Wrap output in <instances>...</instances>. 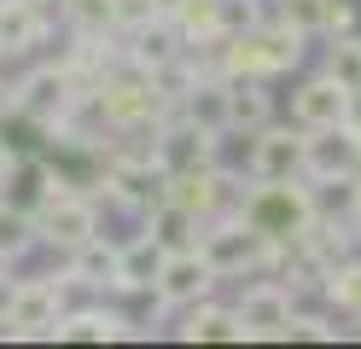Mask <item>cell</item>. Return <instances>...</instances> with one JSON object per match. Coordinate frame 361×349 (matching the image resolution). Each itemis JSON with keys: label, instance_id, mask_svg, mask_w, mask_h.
I'll return each instance as SVG.
<instances>
[{"label": "cell", "instance_id": "obj_1", "mask_svg": "<svg viewBox=\"0 0 361 349\" xmlns=\"http://www.w3.org/2000/svg\"><path fill=\"white\" fill-rule=\"evenodd\" d=\"M233 216L257 233V239H268L274 250H291L314 239V204L298 180H257V192H245Z\"/></svg>", "mask_w": 361, "mask_h": 349}, {"label": "cell", "instance_id": "obj_2", "mask_svg": "<svg viewBox=\"0 0 361 349\" xmlns=\"http://www.w3.org/2000/svg\"><path fill=\"white\" fill-rule=\"evenodd\" d=\"M361 169V140L350 134V123H332V128H303V175L309 180H350Z\"/></svg>", "mask_w": 361, "mask_h": 349}, {"label": "cell", "instance_id": "obj_3", "mask_svg": "<svg viewBox=\"0 0 361 349\" xmlns=\"http://www.w3.org/2000/svg\"><path fill=\"white\" fill-rule=\"evenodd\" d=\"M210 286H216V268L204 262L198 245L164 250V268H157V279H152L157 302H198V297H210Z\"/></svg>", "mask_w": 361, "mask_h": 349}, {"label": "cell", "instance_id": "obj_4", "mask_svg": "<svg viewBox=\"0 0 361 349\" xmlns=\"http://www.w3.org/2000/svg\"><path fill=\"white\" fill-rule=\"evenodd\" d=\"M71 105H76V82H71V70H35V76L12 93V111H24L30 123H47V128H59L64 116H71Z\"/></svg>", "mask_w": 361, "mask_h": 349}, {"label": "cell", "instance_id": "obj_5", "mask_svg": "<svg viewBox=\"0 0 361 349\" xmlns=\"http://www.w3.org/2000/svg\"><path fill=\"white\" fill-rule=\"evenodd\" d=\"M0 320H6L18 338H53L59 286H53V279H30V286H18V291L6 297V309H0Z\"/></svg>", "mask_w": 361, "mask_h": 349}, {"label": "cell", "instance_id": "obj_6", "mask_svg": "<svg viewBox=\"0 0 361 349\" xmlns=\"http://www.w3.org/2000/svg\"><path fill=\"white\" fill-rule=\"evenodd\" d=\"M280 256H286V250H274L268 239H257L245 221L210 233V245H204V262L216 268V279H221V274H239V268H257V262H280Z\"/></svg>", "mask_w": 361, "mask_h": 349}, {"label": "cell", "instance_id": "obj_7", "mask_svg": "<svg viewBox=\"0 0 361 349\" xmlns=\"http://www.w3.org/2000/svg\"><path fill=\"white\" fill-rule=\"evenodd\" d=\"M239 332L245 338H286V320H291V291L274 286V279H262L239 297Z\"/></svg>", "mask_w": 361, "mask_h": 349}, {"label": "cell", "instance_id": "obj_8", "mask_svg": "<svg viewBox=\"0 0 361 349\" xmlns=\"http://www.w3.org/2000/svg\"><path fill=\"white\" fill-rule=\"evenodd\" d=\"M99 233V216H94V204L76 198V192H64V198H47L41 204V239L59 245V250H76L82 239H94Z\"/></svg>", "mask_w": 361, "mask_h": 349}, {"label": "cell", "instance_id": "obj_9", "mask_svg": "<svg viewBox=\"0 0 361 349\" xmlns=\"http://www.w3.org/2000/svg\"><path fill=\"white\" fill-rule=\"evenodd\" d=\"M303 175V134L262 128L251 146V180H298Z\"/></svg>", "mask_w": 361, "mask_h": 349}, {"label": "cell", "instance_id": "obj_10", "mask_svg": "<svg viewBox=\"0 0 361 349\" xmlns=\"http://www.w3.org/2000/svg\"><path fill=\"white\" fill-rule=\"evenodd\" d=\"M344 111H350V93L338 87L332 76H314V82H303L298 93H291L298 128H332V123H344Z\"/></svg>", "mask_w": 361, "mask_h": 349}, {"label": "cell", "instance_id": "obj_11", "mask_svg": "<svg viewBox=\"0 0 361 349\" xmlns=\"http://www.w3.org/2000/svg\"><path fill=\"white\" fill-rule=\"evenodd\" d=\"M180 105H187V123L192 128H204L216 140L228 134V82H221V76H204V82L192 76V87L180 93Z\"/></svg>", "mask_w": 361, "mask_h": 349}, {"label": "cell", "instance_id": "obj_12", "mask_svg": "<svg viewBox=\"0 0 361 349\" xmlns=\"http://www.w3.org/2000/svg\"><path fill=\"white\" fill-rule=\"evenodd\" d=\"M47 35V12L30 0H0V53H30Z\"/></svg>", "mask_w": 361, "mask_h": 349}, {"label": "cell", "instance_id": "obj_13", "mask_svg": "<svg viewBox=\"0 0 361 349\" xmlns=\"http://www.w3.org/2000/svg\"><path fill=\"white\" fill-rule=\"evenodd\" d=\"M157 268H164V245H157L152 233H140L134 245L117 250V279H111V286H117V291H146L157 279Z\"/></svg>", "mask_w": 361, "mask_h": 349}, {"label": "cell", "instance_id": "obj_14", "mask_svg": "<svg viewBox=\"0 0 361 349\" xmlns=\"http://www.w3.org/2000/svg\"><path fill=\"white\" fill-rule=\"evenodd\" d=\"M123 332H128L123 314H111V309H76V314L59 309V320H53V338H82V343H105Z\"/></svg>", "mask_w": 361, "mask_h": 349}, {"label": "cell", "instance_id": "obj_15", "mask_svg": "<svg viewBox=\"0 0 361 349\" xmlns=\"http://www.w3.org/2000/svg\"><path fill=\"white\" fill-rule=\"evenodd\" d=\"M180 338H192V343H239V314L233 309H192L187 326H180Z\"/></svg>", "mask_w": 361, "mask_h": 349}, {"label": "cell", "instance_id": "obj_16", "mask_svg": "<svg viewBox=\"0 0 361 349\" xmlns=\"http://www.w3.org/2000/svg\"><path fill=\"white\" fill-rule=\"evenodd\" d=\"M71 256H76V262H71V274L82 279V286H111V279H117V250H111V245H99V233H94V239H82Z\"/></svg>", "mask_w": 361, "mask_h": 349}, {"label": "cell", "instance_id": "obj_17", "mask_svg": "<svg viewBox=\"0 0 361 349\" xmlns=\"http://www.w3.org/2000/svg\"><path fill=\"white\" fill-rule=\"evenodd\" d=\"M268 123V93L245 76V82H228V128H262Z\"/></svg>", "mask_w": 361, "mask_h": 349}, {"label": "cell", "instance_id": "obj_18", "mask_svg": "<svg viewBox=\"0 0 361 349\" xmlns=\"http://www.w3.org/2000/svg\"><path fill=\"white\" fill-rule=\"evenodd\" d=\"M326 76H332L338 87H344V93H361V41H355V35H332Z\"/></svg>", "mask_w": 361, "mask_h": 349}, {"label": "cell", "instance_id": "obj_19", "mask_svg": "<svg viewBox=\"0 0 361 349\" xmlns=\"http://www.w3.org/2000/svg\"><path fill=\"white\" fill-rule=\"evenodd\" d=\"M30 245H35V216H30V209H12V204H0V262L24 256Z\"/></svg>", "mask_w": 361, "mask_h": 349}, {"label": "cell", "instance_id": "obj_20", "mask_svg": "<svg viewBox=\"0 0 361 349\" xmlns=\"http://www.w3.org/2000/svg\"><path fill=\"white\" fill-rule=\"evenodd\" d=\"M192 227H198V216H187L180 204H169V198H164V204H157V221H152V239L164 245V250H180Z\"/></svg>", "mask_w": 361, "mask_h": 349}, {"label": "cell", "instance_id": "obj_21", "mask_svg": "<svg viewBox=\"0 0 361 349\" xmlns=\"http://www.w3.org/2000/svg\"><path fill=\"white\" fill-rule=\"evenodd\" d=\"M71 18L82 23V35H105L117 23V0H71Z\"/></svg>", "mask_w": 361, "mask_h": 349}, {"label": "cell", "instance_id": "obj_22", "mask_svg": "<svg viewBox=\"0 0 361 349\" xmlns=\"http://www.w3.org/2000/svg\"><path fill=\"white\" fill-rule=\"evenodd\" d=\"M326 279H332L326 297L338 302V309H344V314H361V268H332Z\"/></svg>", "mask_w": 361, "mask_h": 349}, {"label": "cell", "instance_id": "obj_23", "mask_svg": "<svg viewBox=\"0 0 361 349\" xmlns=\"http://www.w3.org/2000/svg\"><path fill=\"white\" fill-rule=\"evenodd\" d=\"M321 12H326V0H280V23H291L303 35L321 30Z\"/></svg>", "mask_w": 361, "mask_h": 349}, {"label": "cell", "instance_id": "obj_24", "mask_svg": "<svg viewBox=\"0 0 361 349\" xmlns=\"http://www.w3.org/2000/svg\"><path fill=\"white\" fill-rule=\"evenodd\" d=\"M321 30H326V35H350V30H355V12H350V0H326V12H321Z\"/></svg>", "mask_w": 361, "mask_h": 349}, {"label": "cell", "instance_id": "obj_25", "mask_svg": "<svg viewBox=\"0 0 361 349\" xmlns=\"http://www.w3.org/2000/svg\"><path fill=\"white\" fill-rule=\"evenodd\" d=\"M146 18H157L152 0H117V23H128V30H140Z\"/></svg>", "mask_w": 361, "mask_h": 349}, {"label": "cell", "instance_id": "obj_26", "mask_svg": "<svg viewBox=\"0 0 361 349\" xmlns=\"http://www.w3.org/2000/svg\"><path fill=\"white\" fill-rule=\"evenodd\" d=\"M344 123H350V134L361 140V93H350V111H344Z\"/></svg>", "mask_w": 361, "mask_h": 349}, {"label": "cell", "instance_id": "obj_27", "mask_svg": "<svg viewBox=\"0 0 361 349\" xmlns=\"http://www.w3.org/2000/svg\"><path fill=\"white\" fill-rule=\"evenodd\" d=\"M6 111H12V87L0 82V116H6Z\"/></svg>", "mask_w": 361, "mask_h": 349}, {"label": "cell", "instance_id": "obj_28", "mask_svg": "<svg viewBox=\"0 0 361 349\" xmlns=\"http://www.w3.org/2000/svg\"><path fill=\"white\" fill-rule=\"evenodd\" d=\"M6 157H12V152H6V140H0V163H6Z\"/></svg>", "mask_w": 361, "mask_h": 349}]
</instances>
